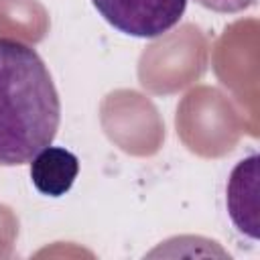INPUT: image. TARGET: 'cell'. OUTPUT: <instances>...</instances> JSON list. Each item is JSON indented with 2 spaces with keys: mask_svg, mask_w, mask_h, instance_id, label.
Masks as SVG:
<instances>
[{
  "mask_svg": "<svg viewBox=\"0 0 260 260\" xmlns=\"http://www.w3.org/2000/svg\"><path fill=\"white\" fill-rule=\"evenodd\" d=\"M59 122L61 100L41 55L0 37V167L30 162L53 144Z\"/></svg>",
  "mask_w": 260,
  "mask_h": 260,
  "instance_id": "cell-1",
  "label": "cell"
},
{
  "mask_svg": "<svg viewBox=\"0 0 260 260\" xmlns=\"http://www.w3.org/2000/svg\"><path fill=\"white\" fill-rule=\"evenodd\" d=\"M91 4L116 30L138 39L171 30L187 8V0H91Z\"/></svg>",
  "mask_w": 260,
  "mask_h": 260,
  "instance_id": "cell-2",
  "label": "cell"
},
{
  "mask_svg": "<svg viewBox=\"0 0 260 260\" xmlns=\"http://www.w3.org/2000/svg\"><path fill=\"white\" fill-rule=\"evenodd\" d=\"M79 173L77 156L63 146H45L30 160V181L47 197L65 195Z\"/></svg>",
  "mask_w": 260,
  "mask_h": 260,
  "instance_id": "cell-3",
  "label": "cell"
},
{
  "mask_svg": "<svg viewBox=\"0 0 260 260\" xmlns=\"http://www.w3.org/2000/svg\"><path fill=\"white\" fill-rule=\"evenodd\" d=\"M256 162L258 156L252 154L246 160H240L232 171L228 183V211L232 221L242 234L258 238L256 223Z\"/></svg>",
  "mask_w": 260,
  "mask_h": 260,
  "instance_id": "cell-4",
  "label": "cell"
},
{
  "mask_svg": "<svg viewBox=\"0 0 260 260\" xmlns=\"http://www.w3.org/2000/svg\"><path fill=\"white\" fill-rule=\"evenodd\" d=\"M195 2L201 4L207 10L221 12V14L244 12V10H248V8H252L256 4V0H195Z\"/></svg>",
  "mask_w": 260,
  "mask_h": 260,
  "instance_id": "cell-5",
  "label": "cell"
}]
</instances>
